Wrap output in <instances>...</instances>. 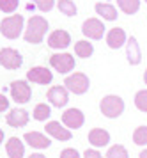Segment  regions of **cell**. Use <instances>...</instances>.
Segmentation results:
<instances>
[{"label":"cell","instance_id":"6da1fadb","mask_svg":"<svg viewBox=\"0 0 147 158\" xmlns=\"http://www.w3.org/2000/svg\"><path fill=\"white\" fill-rule=\"evenodd\" d=\"M48 30V22L43 16H32L27 23V30H25V41L32 44H39L44 39V34Z\"/></svg>","mask_w":147,"mask_h":158},{"label":"cell","instance_id":"7a4b0ae2","mask_svg":"<svg viewBox=\"0 0 147 158\" xmlns=\"http://www.w3.org/2000/svg\"><path fill=\"white\" fill-rule=\"evenodd\" d=\"M23 16L21 15H13V16H7L0 22V32L2 36L7 37V39H18L23 30Z\"/></svg>","mask_w":147,"mask_h":158},{"label":"cell","instance_id":"3957f363","mask_svg":"<svg viewBox=\"0 0 147 158\" xmlns=\"http://www.w3.org/2000/svg\"><path fill=\"white\" fill-rule=\"evenodd\" d=\"M99 108H101L103 115L110 117V119H115L124 112V101H122V98L115 96V94H108L101 100Z\"/></svg>","mask_w":147,"mask_h":158},{"label":"cell","instance_id":"277c9868","mask_svg":"<svg viewBox=\"0 0 147 158\" xmlns=\"http://www.w3.org/2000/svg\"><path fill=\"white\" fill-rule=\"evenodd\" d=\"M64 84H66V89L67 91H71V93L75 94H84L89 91V85H91V82H89V78H87V75L85 73H73V75H69L67 78L64 80Z\"/></svg>","mask_w":147,"mask_h":158},{"label":"cell","instance_id":"5b68a950","mask_svg":"<svg viewBox=\"0 0 147 158\" xmlns=\"http://www.w3.org/2000/svg\"><path fill=\"white\" fill-rule=\"evenodd\" d=\"M30 96H32V89L25 80H14L11 84V98H13L16 103H28L30 101Z\"/></svg>","mask_w":147,"mask_h":158},{"label":"cell","instance_id":"8992f818","mask_svg":"<svg viewBox=\"0 0 147 158\" xmlns=\"http://www.w3.org/2000/svg\"><path fill=\"white\" fill-rule=\"evenodd\" d=\"M50 66L62 75L69 73L71 69H75V57L71 53H55L50 57Z\"/></svg>","mask_w":147,"mask_h":158},{"label":"cell","instance_id":"52a82bcc","mask_svg":"<svg viewBox=\"0 0 147 158\" xmlns=\"http://www.w3.org/2000/svg\"><path fill=\"white\" fill-rule=\"evenodd\" d=\"M23 62V57L14 48H2L0 50V64L6 69H18Z\"/></svg>","mask_w":147,"mask_h":158},{"label":"cell","instance_id":"ba28073f","mask_svg":"<svg viewBox=\"0 0 147 158\" xmlns=\"http://www.w3.org/2000/svg\"><path fill=\"white\" fill-rule=\"evenodd\" d=\"M82 32L84 36H87L89 39H101L103 34H105V25L101 20L98 18H89L85 20L84 25H82Z\"/></svg>","mask_w":147,"mask_h":158},{"label":"cell","instance_id":"9c48e42d","mask_svg":"<svg viewBox=\"0 0 147 158\" xmlns=\"http://www.w3.org/2000/svg\"><path fill=\"white\" fill-rule=\"evenodd\" d=\"M27 80L32 82V84H41V85H46L53 80V75L50 69L43 68V66H35V68H30L27 71Z\"/></svg>","mask_w":147,"mask_h":158},{"label":"cell","instance_id":"30bf717a","mask_svg":"<svg viewBox=\"0 0 147 158\" xmlns=\"http://www.w3.org/2000/svg\"><path fill=\"white\" fill-rule=\"evenodd\" d=\"M71 44V36L69 32H66V30H53L48 37V46L50 48H53V50H64V48H67Z\"/></svg>","mask_w":147,"mask_h":158},{"label":"cell","instance_id":"8fae6325","mask_svg":"<svg viewBox=\"0 0 147 158\" xmlns=\"http://www.w3.org/2000/svg\"><path fill=\"white\" fill-rule=\"evenodd\" d=\"M85 117H84V112L78 110V108H67L66 112L62 114V123L71 130H76L84 124Z\"/></svg>","mask_w":147,"mask_h":158},{"label":"cell","instance_id":"7c38bea8","mask_svg":"<svg viewBox=\"0 0 147 158\" xmlns=\"http://www.w3.org/2000/svg\"><path fill=\"white\" fill-rule=\"evenodd\" d=\"M46 98H48V101L51 103V105H55V107H64L66 103H67V100H69V96H67V89L62 85H55L51 87L48 91V94H46Z\"/></svg>","mask_w":147,"mask_h":158},{"label":"cell","instance_id":"4fadbf2b","mask_svg":"<svg viewBox=\"0 0 147 158\" xmlns=\"http://www.w3.org/2000/svg\"><path fill=\"white\" fill-rule=\"evenodd\" d=\"M6 121L9 126H13V128H21V126H25L28 123V112L25 108H13L9 114H7Z\"/></svg>","mask_w":147,"mask_h":158},{"label":"cell","instance_id":"5bb4252c","mask_svg":"<svg viewBox=\"0 0 147 158\" xmlns=\"http://www.w3.org/2000/svg\"><path fill=\"white\" fill-rule=\"evenodd\" d=\"M44 130H46L48 135H51L53 139L60 140V142L71 140V131L69 130H66L64 126H60V123H57V121H50L48 124L44 126Z\"/></svg>","mask_w":147,"mask_h":158},{"label":"cell","instance_id":"9a60e30c","mask_svg":"<svg viewBox=\"0 0 147 158\" xmlns=\"http://www.w3.org/2000/svg\"><path fill=\"white\" fill-rule=\"evenodd\" d=\"M23 139L27 140L28 146H32L35 149H44V148H48L50 144H51V140H50L48 137L39 133V131H27L23 135Z\"/></svg>","mask_w":147,"mask_h":158},{"label":"cell","instance_id":"2e32d148","mask_svg":"<svg viewBox=\"0 0 147 158\" xmlns=\"http://www.w3.org/2000/svg\"><path fill=\"white\" fill-rule=\"evenodd\" d=\"M126 41H128L126 39V32H124L122 29H119V27L112 29L108 34H106V44H108L110 48H113V50L120 48Z\"/></svg>","mask_w":147,"mask_h":158},{"label":"cell","instance_id":"e0dca14e","mask_svg":"<svg viewBox=\"0 0 147 158\" xmlns=\"http://www.w3.org/2000/svg\"><path fill=\"white\" fill-rule=\"evenodd\" d=\"M89 142L96 148H103L110 142V133L103 128H94L89 131Z\"/></svg>","mask_w":147,"mask_h":158},{"label":"cell","instance_id":"ac0fdd59","mask_svg":"<svg viewBox=\"0 0 147 158\" xmlns=\"http://www.w3.org/2000/svg\"><path fill=\"white\" fill-rule=\"evenodd\" d=\"M6 151H7V155H9V158H23L25 146H23V142L18 137H11L6 142Z\"/></svg>","mask_w":147,"mask_h":158},{"label":"cell","instance_id":"d6986e66","mask_svg":"<svg viewBox=\"0 0 147 158\" xmlns=\"http://www.w3.org/2000/svg\"><path fill=\"white\" fill-rule=\"evenodd\" d=\"M126 43H128V60H129V64L133 66L140 64L142 52H140V46H138V41L135 37H129Z\"/></svg>","mask_w":147,"mask_h":158},{"label":"cell","instance_id":"ffe728a7","mask_svg":"<svg viewBox=\"0 0 147 158\" xmlns=\"http://www.w3.org/2000/svg\"><path fill=\"white\" fill-rule=\"evenodd\" d=\"M96 13H98L103 20H108V22H113V20H117V9L110 6V4H96Z\"/></svg>","mask_w":147,"mask_h":158},{"label":"cell","instance_id":"44dd1931","mask_svg":"<svg viewBox=\"0 0 147 158\" xmlns=\"http://www.w3.org/2000/svg\"><path fill=\"white\" fill-rule=\"evenodd\" d=\"M117 6L122 13L126 15H135L140 9V0H117Z\"/></svg>","mask_w":147,"mask_h":158},{"label":"cell","instance_id":"7402d4cb","mask_svg":"<svg viewBox=\"0 0 147 158\" xmlns=\"http://www.w3.org/2000/svg\"><path fill=\"white\" fill-rule=\"evenodd\" d=\"M75 52H76L78 57L87 59V57H91L92 55L94 48H92V44L89 43V41H76V44H75Z\"/></svg>","mask_w":147,"mask_h":158},{"label":"cell","instance_id":"603a6c76","mask_svg":"<svg viewBox=\"0 0 147 158\" xmlns=\"http://www.w3.org/2000/svg\"><path fill=\"white\" fill-rule=\"evenodd\" d=\"M50 114H51V110H50V107L46 103H37L34 108V112H32L35 121H46L50 117Z\"/></svg>","mask_w":147,"mask_h":158},{"label":"cell","instance_id":"cb8c5ba5","mask_svg":"<svg viewBox=\"0 0 147 158\" xmlns=\"http://www.w3.org/2000/svg\"><path fill=\"white\" fill-rule=\"evenodd\" d=\"M59 11L64 13L66 16H75L76 15V6H75V2L73 0H59Z\"/></svg>","mask_w":147,"mask_h":158},{"label":"cell","instance_id":"d4e9b609","mask_svg":"<svg viewBox=\"0 0 147 158\" xmlns=\"http://www.w3.org/2000/svg\"><path fill=\"white\" fill-rule=\"evenodd\" d=\"M133 142L137 146H145L147 144V126H138L133 131Z\"/></svg>","mask_w":147,"mask_h":158},{"label":"cell","instance_id":"484cf974","mask_svg":"<svg viewBox=\"0 0 147 158\" xmlns=\"http://www.w3.org/2000/svg\"><path fill=\"white\" fill-rule=\"evenodd\" d=\"M106 158H129V156H128V151H126V148H124V146L115 144V146H112V148L108 149Z\"/></svg>","mask_w":147,"mask_h":158},{"label":"cell","instance_id":"4316f807","mask_svg":"<svg viewBox=\"0 0 147 158\" xmlns=\"http://www.w3.org/2000/svg\"><path fill=\"white\" fill-rule=\"evenodd\" d=\"M135 107L142 110V112H147V91H138L137 96H135Z\"/></svg>","mask_w":147,"mask_h":158},{"label":"cell","instance_id":"83f0119b","mask_svg":"<svg viewBox=\"0 0 147 158\" xmlns=\"http://www.w3.org/2000/svg\"><path fill=\"white\" fill-rule=\"evenodd\" d=\"M20 0H0V11L4 13H14L18 7Z\"/></svg>","mask_w":147,"mask_h":158},{"label":"cell","instance_id":"f1b7e54d","mask_svg":"<svg viewBox=\"0 0 147 158\" xmlns=\"http://www.w3.org/2000/svg\"><path fill=\"white\" fill-rule=\"evenodd\" d=\"M32 2L37 6V9H39L41 13H48V11H51L53 6H55L53 0H32Z\"/></svg>","mask_w":147,"mask_h":158},{"label":"cell","instance_id":"f546056e","mask_svg":"<svg viewBox=\"0 0 147 158\" xmlns=\"http://www.w3.org/2000/svg\"><path fill=\"white\" fill-rule=\"evenodd\" d=\"M60 158H80V155H78V151L75 148H66L60 153Z\"/></svg>","mask_w":147,"mask_h":158},{"label":"cell","instance_id":"4dcf8cb0","mask_svg":"<svg viewBox=\"0 0 147 158\" xmlns=\"http://www.w3.org/2000/svg\"><path fill=\"white\" fill-rule=\"evenodd\" d=\"M84 158H103V156H101V153L96 151V149H87L84 153Z\"/></svg>","mask_w":147,"mask_h":158},{"label":"cell","instance_id":"1f68e13d","mask_svg":"<svg viewBox=\"0 0 147 158\" xmlns=\"http://www.w3.org/2000/svg\"><path fill=\"white\" fill-rule=\"evenodd\" d=\"M7 107H9V100H7L4 94L0 93V112H4V110H7Z\"/></svg>","mask_w":147,"mask_h":158},{"label":"cell","instance_id":"d6a6232c","mask_svg":"<svg viewBox=\"0 0 147 158\" xmlns=\"http://www.w3.org/2000/svg\"><path fill=\"white\" fill-rule=\"evenodd\" d=\"M28 158H46L44 155H41V153H34V155H30Z\"/></svg>","mask_w":147,"mask_h":158},{"label":"cell","instance_id":"836d02e7","mask_svg":"<svg viewBox=\"0 0 147 158\" xmlns=\"http://www.w3.org/2000/svg\"><path fill=\"white\" fill-rule=\"evenodd\" d=\"M140 158H147V149H144V151L140 153Z\"/></svg>","mask_w":147,"mask_h":158},{"label":"cell","instance_id":"e575fe53","mask_svg":"<svg viewBox=\"0 0 147 158\" xmlns=\"http://www.w3.org/2000/svg\"><path fill=\"white\" fill-rule=\"evenodd\" d=\"M2 140H4V131L0 130V144H2Z\"/></svg>","mask_w":147,"mask_h":158},{"label":"cell","instance_id":"d590c367","mask_svg":"<svg viewBox=\"0 0 147 158\" xmlns=\"http://www.w3.org/2000/svg\"><path fill=\"white\" fill-rule=\"evenodd\" d=\"M144 82H145V84H147V71L144 73Z\"/></svg>","mask_w":147,"mask_h":158},{"label":"cell","instance_id":"8d00e7d4","mask_svg":"<svg viewBox=\"0 0 147 158\" xmlns=\"http://www.w3.org/2000/svg\"><path fill=\"white\" fill-rule=\"evenodd\" d=\"M145 2H147V0H145Z\"/></svg>","mask_w":147,"mask_h":158}]
</instances>
